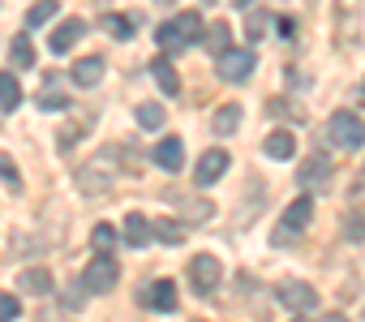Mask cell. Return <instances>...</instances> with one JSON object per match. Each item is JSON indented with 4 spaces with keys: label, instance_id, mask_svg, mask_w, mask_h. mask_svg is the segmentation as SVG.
Listing matches in <instances>:
<instances>
[{
    "label": "cell",
    "instance_id": "6da1fadb",
    "mask_svg": "<svg viewBox=\"0 0 365 322\" xmlns=\"http://www.w3.org/2000/svg\"><path fill=\"white\" fill-rule=\"evenodd\" d=\"M120 168H125V155H120L116 146H108V150H99V155L91 159V164L78 168V189H82V194H108L112 181L120 177Z\"/></svg>",
    "mask_w": 365,
    "mask_h": 322
},
{
    "label": "cell",
    "instance_id": "7a4b0ae2",
    "mask_svg": "<svg viewBox=\"0 0 365 322\" xmlns=\"http://www.w3.org/2000/svg\"><path fill=\"white\" fill-rule=\"evenodd\" d=\"M198 35H202V18H198V14H176L172 22H163V26L155 31V39H159L163 52L190 48V43H198Z\"/></svg>",
    "mask_w": 365,
    "mask_h": 322
},
{
    "label": "cell",
    "instance_id": "3957f363",
    "mask_svg": "<svg viewBox=\"0 0 365 322\" xmlns=\"http://www.w3.org/2000/svg\"><path fill=\"white\" fill-rule=\"evenodd\" d=\"M309 219H314V198H309V194L292 198V202H288V211H284V219H279V228H275V245H279V249H284V245H292V241H297V232H305V228H309Z\"/></svg>",
    "mask_w": 365,
    "mask_h": 322
},
{
    "label": "cell",
    "instance_id": "277c9868",
    "mask_svg": "<svg viewBox=\"0 0 365 322\" xmlns=\"http://www.w3.org/2000/svg\"><path fill=\"white\" fill-rule=\"evenodd\" d=\"M327 133H331V142L339 150H361L365 146V120L356 112H335L331 125H327Z\"/></svg>",
    "mask_w": 365,
    "mask_h": 322
},
{
    "label": "cell",
    "instance_id": "5b68a950",
    "mask_svg": "<svg viewBox=\"0 0 365 322\" xmlns=\"http://www.w3.org/2000/svg\"><path fill=\"white\" fill-rule=\"evenodd\" d=\"M190 284H194L198 296H211V292L224 284V266H220V258H215V254H198V258H190Z\"/></svg>",
    "mask_w": 365,
    "mask_h": 322
},
{
    "label": "cell",
    "instance_id": "8992f818",
    "mask_svg": "<svg viewBox=\"0 0 365 322\" xmlns=\"http://www.w3.org/2000/svg\"><path fill=\"white\" fill-rule=\"evenodd\" d=\"M116 284H120V266L112 262V254H95V262L82 275V288L86 292H112Z\"/></svg>",
    "mask_w": 365,
    "mask_h": 322
},
{
    "label": "cell",
    "instance_id": "52a82bcc",
    "mask_svg": "<svg viewBox=\"0 0 365 322\" xmlns=\"http://www.w3.org/2000/svg\"><path fill=\"white\" fill-rule=\"evenodd\" d=\"M275 296H279V305L292 309V313H309V309H318V292H314L309 284H301V279H284V284L275 288Z\"/></svg>",
    "mask_w": 365,
    "mask_h": 322
},
{
    "label": "cell",
    "instance_id": "ba28073f",
    "mask_svg": "<svg viewBox=\"0 0 365 322\" xmlns=\"http://www.w3.org/2000/svg\"><path fill=\"white\" fill-rule=\"evenodd\" d=\"M220 78L224 82H250V73H254V52L250 48H228V52H220Z\"/></svg>",
    "mask_w": 365,
    "mask_h": 322
},
{
    "label": "cell",
    "instance_id": "9c48e42d",
    "mask_svg": "<svg viewBox=\"0 0 365 322\" xmlns=\"http://www.w3.org/2000/svg\"><path fill=\"white\" fill-rule=\"evenodd\" d=\"M224 172H228V150H224V146H211V150L198 159V172H194V181L207 189V185H215Z\"/></svg>",
    "mask_w": 365,
    "mask_h": 322
},
{
    "label": "cell",
    "instance_id": "30bf717a",
    "mask_svg": "<svg viewBox=\"0 0 365 322\" xmlns=\"http://www.w3.org/2000/svg\"><path fill=\"white\" fill-rule=\"evenodd\" d=\"M150 159H155V164H159L163 172H180V168H185V142L168 133V137L150 150Z\"/></svg>",
    "mask_w": 365,
    "mask_h": 322
},
{
    "label": "cell",
    "instance_id": "8fae6325",
    "mask_svg": "<svg viewBox=\"0 0 365 322\" xmlns=\"http://www.w3.org/2000/svg\"><path fill=\"white\" fill-rule=\"evenodd\" d=\"M86 35V22L82 18H69V22H61L56 31H52V39H48V48L56 52V56H65V52H73V43Z\"/></svg>",
    "mask_w": 365,
    "mask_h": 322
},
{
    "label": "cell",
    "instance_id": "7c38bea8",
    "mask_svg": "<svg viewBox=\"0 0 365 322\" xmlns=\"http://www.w3.org/2000/svg\"><path fill=\"white\" fill-rule=\"evenodd\" d=\"M138 305H150V309H176V288L168 279H155L138 292Z\"/></svg>",
    "mask_w": 365,
    "mask_h": 322
},
{
    "label": "cell",
    "instance_id": "4fadbf2b",
    "mask_svg": "<svg viewBox=\"0 0 365 322\" xmlns=\"http://www.w3.org/2000/svg\"><path fill=\"white\" fill-rule=\"evenodd\" d=\"M69 78H73L78 86H95V82L103 78V56H82V61H73Z\"/></svg>",
    "mask_w": 365,
    "mask_h": 322
},
{
    "label": "cell",
    "instance_id": "5bb4252c",
    "mask_svg": "<svg viewBox=\"0 0 365 322\" xmlns=\"http://www.w3.org/2000/svg\"><path fill=\"white\" fill-rule=\"evenodd\" d=\"M301 185H327L331 181V164H327V155H309L305 164H301Z\"/></svg>",
    "mask_w": 365,
    "mask_h": 322
},
{
    "label": "cell",
    "instance_id": "9a60e30c",
    "mask_svg": "<svg viewBox=\"0 0 365 322\" xmlns=\"http://www.w3.org/2000/svg\"><path fill=\"white\" fill-rule=\"evenodd\" d=\"M262 150H267L271 159H292V155H297V137H292L288 129H275V133H267Z\"/></svg>",
    "mask_w": 365,
    "mask_h": 322
},
{
    "label": "cell",
    "instance_id": "2e32d148",
    "mask_svg": "<svg viewBox=\"0 0 365 322\" xmlns=\"http://www.w3.org/2000/svg\"><path fill=\"white\" fill-rule=\"evenodd\" d=\"M150 232H155V228L146 224V215H138V211H129V219H125V241H129V249H142Z\"/></svg>",
    "mask_w": 365,
    "mask_h": 322
},
{
    "label": "cell",
    "instance_id": "e0dca14e",
    "mask_svg": "<svg viewBox=\"0 0 365 322\" xmlns=\"http://www.w3.org/2000/svg\"><path fill=\"white\" fill-rule=\"evenodd\" d=\"M22 292H31V296H48L52 292V275L43 271V266H31V271H22Z\"/></svg>",
    "mask_w": 365,
    "mask_h": 322
},
{
    "label": "cell",
    "instance_id": "ac0fdd59",
    "mask_svg": "<svg viewBox=\"0 0 365 322\" xmlns=\"http://www.w3.org/2000/svg\"><path fill=\"white\" fill-rule=\"evenodd\" d=\"M150 78L159 82V90H163V95H176V90H180V78H176V69H172L163 56H159V61H150Z\"/></svg>",
    "mask_w": 365,
    "mask_h": 322
},
{
    "label": "cell",
    "instance_id": "d6986e66",
    "mask_svg": "<svg viewBox=\"0 0 365 322\" xmlns=\"http://www.w3.org/2000/svg\"><path fill=\"white\" fill-rule=\"evenodd\" d=\"M211 125H215V133H237L241 129V108L237 103H224V108H215V116H211Z\"/></svg>",
    "mask_w": 365,
    "mask_h": 322
},
{
    "label": "cell",
    "instance_id": "ffe728a7",
    "mask_svg": "<svg viewBox=\"0 0 365 322\" xmlns=\"http://www.w3.org/2000/svg\"><path fill=\"white\" fill-rule=\"evenodd\" d=\"M18 103H22L18 78H14V73H0V112H18Z\"/></svg>",
    "mask_w": 365,
    "mask_h": 322
},
{
    "label": "cell",
    "instance_id": "44dd1931",
    "mask_svg": "<svg viewBox=\"0 0 365 322\" xmlns=\"http://www.w3.org/2000/svg\"><path fill=\"white\" fill-rule=\"evenodd\" d=\"M267 116H279V120H305L301 103H292V99H284V95L267 99Z\"/></svg>",
    "mask_w": 365,
    "mask_h": 322
},
{
    "label": "cell",
    "instance_id": "7402d4cb",
    "mask_svg": "<svg viewBox=\"0 0 365 322\" xmlns=\"http://www.w3.org/2000/svg\"><path fill=\"white\" fill-rule=\"evenodd\" d=\"M9 56H14L18 69H31V65H35V48H31V35H26V31L9 43Z\"/></svg>",
    "mask_w": 365,
    "mask_h": 322
},
{
    "label": "cell",
    "instance_id": "603a6c76",
    "mask_svg": "<svg viewBox=\"0 0 365 322\" xmlns=\"http://www.w3.org/2000/svg\"><path fill=\"white\" fill-rule=\"evenodd\" d=\"M207 48H211L215 56L228 52V48H232V26H228V22H215V26L207 31Z\"/></svg>",
    "mask_w": 365,
    "mask_h": 322
},
{
    "label": "cell",
    "instance_id": "cb8c5ba5",
    "mask_svg": "<svg viewBox=\"0 0 365 322\" xmlns=\"http://www.w3.org/2000/svg\"><path fill=\"white\" fill-rule=\"evenodd\" d=\"M56 9H61L56 0H35V5H31V14H26V31H31V26H43V22H52V18H56Z\"/></svg>",
    "mask_w": 365,
    "mask_h": 322
},
{
    "label": "cell",
    "instance_id": "d4e9b609",
    "mask_svg": "<svg viewBox=\"0 0 365 322\" xmlns=\"http://www.w3.org/2000/svg\"><path fill=\"white\" fill-rule=\"evenodd\" d=\"M163 103H138V125L142 129H163Z\"/></svg>",
    "mask_w": 365,
    "mask_h": 322
},
{
    "label": "cell",
    "instance_id": "484cf974",
    "mask_svg": "<svg viewBox=\"0 0 365 322\" xmlns=\"http://www.w3.org/2000/svg\"><path fill=\"white\" fill-rule=\"evenodd\" d=\"M103 26H108V35H116V39H133V31H138V22H133V18H120V14H108Z\"/></svg>",
    "mask_w": 365,
    "mask_h": 322
},
{
    "label": "cell",
    "instance_id": "4316f807",
    "mask_svg": "<svg viewBox=\"0 0 365 322\" xmlns=\"http://www.w3.org/2000/svg\"><path fill=\"white\" fill-rule=\"evenodd\" d=\"M39 108H43V112H65V108H69V99H65V90H56V82H52V86L39 95Z\"/></svg>",
    "mask_w": 365,
    "mask_h": 322
},
{
    "label": "cell",
    "instance_id": "83f0119b",
    "mask_svg": "<svg viewBox=\"0 0 365 322\" xmlns=\"http://www.w3.org/2000/svg\"><path fill=\"white\" fill-rule=\"evenodd\" d=\"M91 245H95L99 254H112V245H116V232H112V224H95V232H91Z\"/></svg>",
    "mask_w": 365,
    "mask_h": 322
},
{
    "label": "cell",
    "instance_id": "f1b7e54d",
    "mask_svg": "<svg viewBox=\"0 0 365 322\" xmlns=\"http://www.w3.org/2000/svg\"><path fill=\"white\" fill-rule=\"evenodd\" d=\"M22 313V305H18V296H9V292H0V322H14Z\"/></svg>",
    "mask_w": 365,
    "mask_h": 322
},
{
    "label": "cell",
    "instance_id": "f546056e",
    "mask_svg": "<svg viewBox=\"0 0 365 322\" xmlns=\"http://www.w3.org/2000/svg\"><path fill=\"white\" fill-rule=\"evenodd\" d=\"M262 31H267L262 9H250V18H245V35H250V39H262Z\"/></svg>",
    "mask_w": 365,
    "mask_h": 322
},
{
    "label": "cell",
    "instance_id": "4dcf8cb0",
    "mask_svg": "<svg viewBox=\"0 0 365 322\" xmlns=\"http://www.w3.org/2000/svg\"><path fill=\"white\" fill-rule=\"evenodd\" d=\"M155 237H159V241H168V245H176V241H180V224L159 219V224H155Z\"/></svg>",
    "mask_w": 365,
    "mask_h": 322
},
{
    "label": "cell",
    "instance_id": "1f68e13d",
    "mask_svg": "<svg viewBox=\"0 0 365 322\" xmlns=\"http://www.w3.org/2000/svg\"><path fill=\"white\" fill-rule=\"evenodd\" d=\"M0 177H5V185H9V189H22V181H18V168L9 164L5 155H0Z\"/></svg>",
    "mask_w": 365,
    "mask_h": 322
},
{
    "label": "cell",
    "instance_id": "d6a6232c",
    "mask_svg": "<svg viewBox=\"0 0 365 322\" xmlns=\"http://www.w3.org/2000/svg\"><path fill=\"white\" fill-rule=\"evenodd\" d=\"M159 5H176V0H159Z\"/></svg>",
    "mask_w": 365,
    "mask_h": 322
},
{
    "label": "cell",
    "instance_id": "836d02e7",
    "mask_svg": "<svg viewBox=\"0 0 365 322\" xmlns=\"http://www.w3.org/2000/svg\"><path fill=\"white\" fill-rule=\"evenodd\" d=\"M211 5H215V0H211Z\"/></svg>",
    "mask_w": 365,
    "mask_h": 322
},
{
    "label": "cell",
    "instance_id": "e575fe53",
    "mask_svg": "<svg viewBox=\"0 0 365 322\" xmlns=\"http://www.w3.org/2000/svg\"><path fill=\"white\" fill-rule=\"evenodd\" d=\"M361 90H365V86H361Z\"/></svg>",
    "mask_w": 365,
    "mask_h": 322
}]
</instances>
